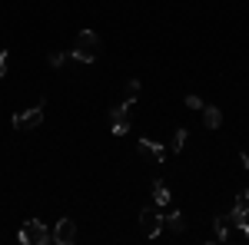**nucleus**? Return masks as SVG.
<instances>
[{
	"label": "nucleus",
	"instance_id": "obj_1",
	"mask_svg": "<svg viewBox=\"0 0 249 245\" xmlns=\"http://www.w3.org/2000/svg\"><path fill=\"white\" fill-rule=\"evenodd\" d=\"M70 57L77 60V63H96V57H100V37H96L93 30H80L77 47L70 50Z\"/></svg>",
	"mask_w": 249,
	"mask_h": 245
},
{
	"label": "nucleus",
	"instance_id": "obj_2",
	"mask_svg": "<svg viewBox=\"0 0 249 245\" xmlns=\"http://www.w3.org/2000/svg\"><path fill=\"white\" fill-rule=\"evenodd\" d=\"M17 239L23 245H50V242H53V232L43 226L40 219H30V222H23V229H20Z\"/></svg>",
	"mask_w": 249,
	"mask_h": 245
},
{
	"label": "nucleus",
	"instance_id": "obj_3",
	"mask_svg": "<svg viewBox=\"0 0 249 245\" xmlns=\"http://www.w3.org/2000/svg\"><path fill=\"white\" fill-rule=\"evenodd\" d=\"M163 212H160V206H150V209H143L140 212V229H143V235L146 239H156L160 232H163Z\"/></svg>",
	"mask_w": 249,
	"mask_h": 245
},
{
	"label": "nucleus",
	"instance_id": "obj_4",
	"mask_svg": "<svg viewBox=\"0 0 249 245\" xmlns=\"http://www.w3.org/2000/svg\"><path fill=\"white\" fill-rule=\"evenodd\" d=\"M40 123H43V103H37V106H30V110H23V113L14 116V130H17V132L37 130Z\"/></svg>",
	"mask_w": 249,
	"mask_h": 245
},
{
	"label": "nucleus",
	"instance_id": "obj_5",
	"mask_svg": "<svg viewBox=\"0 0 249 245\" xmlns=\"http://www.w3.org/2000/svg\"><path fill=\"white\" fill-rule=\"evenodd\" d=\"M53 242L57 245H73L77 242V222L73 219H60L53 226Z\"/></svg>",
	"mask_w": 249,
	"mask_h": 245
},
{
	"label": "nucleus",
	"instance_id": "obj_6",
	"mask_svg": "<svg viewBox=\"0 0 249 245\" xmlns=\"http://www.w3.org/2000/svg\"><path fill=\"white\" fill-rule=\"evenodd\" d=\"M136 152H140L143 159H150L153 166H160V163L166 159V149H163L160 143H153V139H140V143H136Z\"/></svg>",
	"mask_w": 249,
	"mask_h": 245
},
{
	"label": "nucleus",
	"instance_id": "obj_7",
	"mask_svg": "<svg viewBox=\"0 0 249 245\" xmlns=\"http://www.w3.org/2000/svg\"><path fill=\"white\" fill-rule=\"evenodd\" d=\"M203 123H206V130H219V126H223L219 106H203Z\"/></svg>",
	"mask_w": 249,
	"mask_h": 245
},
{
	"label": "nucleus",
	"instance_id": "obj_8",
	"mask_svg": "<svg viewBox=\"0 0 249 245\" xmlns=\"http://www.w3.org/2000/svg\"><path fill=\"white\" fill-rule=\"evenodd\" d=\"M153 199H156V206H160V209H166V206H170V199H173V196H170V189L163 186L160 179L153 182Z\"/></svg>",
	"mask_w": 249,
	"mask_h": 245
},
{
	"label": "nucleus",
	"instance_id": "obj_9",
	"mask_svg": "<svg viewBox=\"0 0 249 245\" xmlns=\"http://www.w3.org/2000/svg\"><path fill=\"white\" fill-rule=\"evenodd\" d=\"M230 226H232L230 215H219V219H216V242H226V239H230Z\"/></svg>",
	"mask_w": 249,
	"mask_h": 245
},
{
	"label": "nucleus",
	"instance_id": "obj_10",
	"mask_svg": "<svg viewBox=\"0 0 249 245\" xmlns=\"http://www.w3.org/2000/svg\"><path fill=\"white\" fill-rule=\"evenodd\" d=\"M163 226H170V232H183V229H186V219H183V212H173Z\"/></svg>",
	"mask_w": 249,
	"mask_h": 245
},
{
	"label": "nucleus",
	"instance_id": "obj_11",
	"mask_svg": "<svg viewBox=\"0 0 249 245\" xmlns=\"http://www.w3.org/2000/svg\"><path fill=\"white\" fill-rule=\"evenodd\" d=\"M186 143H190V132H186V130H183V126H179V130L173 132V149L179 152V149H183V146H186Z\"/></svg>",
	"mask_w": 249,
	"mask_h": 245
},
{
	"label": "nucleus",
	"instance_id": "obj_12",
	"mask_svg": "<svg viewBox=\"0 0 249 245\" xmlns=\"http://www.w3.org/2000/svg\"><path fill=\"white\" fill-rule=\"evenodd\" d=\"M110 130H113V136H126V130H130V119H113V123H110Z\"/></svg>",
	"mask_w": 249,
	"mask_h": 245
},
{
	"label": "nucleus",
	"instance_id": "obj_13",
	"mask_svg": "<svg viewBox=\"0 0 249 245\" xmlns=\"http://www.w3.org/2000/svg\"><path fill=\"white\" fill-rule=\"evenodd\" d=\"M186 106H190V110H203V99H199V96H186Z\"/></svg>",
	"mask_w": 249,
	"mask_h": 245
},
{
	"label": "nucleus",
	"instance_id": "obj_14",
	"mask_svg": "<svg viewBox=\"0 0 249 245\" xmlns=\"http://www.w3.org/2000/svg\"><path fill=\"white\" fill-rule=\"evenodd\" d=\"M126 93L136 99V93H140V80H130V83H126Z\"/></svg>",
	"mask_w": 249,
	"mask_h": 245
},
{
	"label": "nucleus",
	"instance_id": "obj_15",
	"mask_svg": "<svg viewBox=\"0 0 249 245\" xmlns=\"http://www.w3.org/2000/svg\"><path fill=\"white\" fill-rule=\"evenodd\" d=\"M47 60H50L53 66H63V60H67V53H50V57H47Z\"/></svg>",
	"mask_w": 249,
	"mask_h": 245
},
{
	"label": "nucleus",
	"instance_id": "obj_16",
	"mask_svg": "<svg viewBox=\"0 0 249 245\" xmlns=\"http://www.w3.org/2000/svg\"><path fill=\"white\" fill-rule=\"evenodd\" d=\"M3 73H7V50H0V80H3Z\"/></svg>",
	"mask_w": 249,
	"mask_h": 245
},
{
	"label": "nucleus",
	"instance_id": "obj_17",
	"mask_svg": "<svg viewBox=\"0 0 249 245\" xmlns=\"http://www.w3.org/2000/svg\"><path fill=\"white\" fill-rule=\"evenodd\" d=\"M239 166H243V169H249V156H246V152H239Z\"/></svg>",
	"mask_w": 249,
	"mask_h": 245
}]
</instances>
